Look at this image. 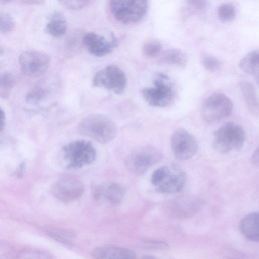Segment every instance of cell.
<instances>
[{"instance_id":"21","label":"cell","mask_w":259,"mask_h":259,"mask_svg":"<svg viewBox=\"0 0 259 259\" xmlns=\"http://www.w3.org/2000/svg\"><path fill=\"white\" fill-rule=\"evenodd\" d=\"M15 83L14 76L10 73H4L0 78L1 95L4 98H7L10 94L12 88Z\"/></svg>"},{"instance_id":"11","label":"cell","mask_w":259,"mask_h":259,"mask_svg":"<svg viewBox=\"0 0 259 259\" xmlns=\"http://www.w3.org/2000/svg\"><path fill=\"white\" fill-rule=\"evenodd\" d=\"M84 191L82 183L70 176H64L58 179L51 187L53 196L63 202H70L79 199L83 195Z\"/></svg>"},{"instance_id":"14","label":"cell","mask_w":259,"mask_h":259,"mask_svg":"<svg viewBox=\"0 0 259 259\" xmlns=\"http://www.w3.org/2000/svg\"><path fill=\"white\" fill-rule=\"evenodd\" d=\"M124 194V187L114 182L103 183L96 187L93 190L94 198L106 201L113 205L119 204L122 201Z\"/></svg>"},{"instance_id":"2","label":"cell","mask_w":259,"mask_h":259,"mask_svg":"<svg viewBox=\"0 0 259 259\" xmlns=\"http://www.w3.org/2000/svg\"><path fill=\"white\" fill-rule=\"evenodd\" d=\"M187 179L186 173L176 166H163L155 170L151 178V182L158 192L175 193L184 188Z\"/></svg>"},{"instance_id":"34","label":"cell","mask_w":259,"mask_h":259,"mask_svg":"<svg viewBox=\"0 0 259 259\" xmlns=\"http://www.w3.org/2000/svg\"><path fill=\"white\" fill-rule=\"evenodd\" d=\"M255 80L256 84L259 87V74L255 76Z\"/></svg>"},{"instance_id":"17","label":"cell","mask_w":259,"mask_h":259,"mask_svg":"<svg viewBox=\"0 0 259 259\" xmlns=\"http://www.w3.org/2000/svg\"><path fill=\"white\" fill-rule=\"evenodd\" d=\"M240 229L248 240L259 242V213L252 212L245 215L240 222Z\"/></svg>"},{"instance_id":"23","label":"cell","mask_w":259,"mask_h":259,"mask_svg":"<svg viewBox=\"0 0 259 259\" xmlns=\"http://www.w3.org/2000/svg\"><path fill=\"white\" fill-rule=\"evenodd\" d=\"M218 16L219 19L223 21H230L235 16V11L232 5L224 4L218 8Z\"/></svg>"},{"instance_id":"26","label":"cell","mask_w":259,"mask_h":259,"mask_svg":"<svg viewBox=\"0 0 259 259\" xmlns=\"http://www.w3.org/2000/svg\"><path fill=\"white\" fill-rule=\"evenodd\" d=\"M46 231L48 235L58 241L64 244H69L70 243V239L72 235L68 232L53 228L47 229Z\"/></svg>"},{"instance_id":"35","label":"cell","mask_w":259,"mask_h":259,"mask_svg":"<svg viewBox=\"0 0 259 259\" xmlns=\"http://www.w3.org/2000/svg\"><path fill=\"white\" fill-rule=\"evenodd\" d=\"M12 0H1V3L3 4L8 3Z\"/></svg>"},{"instance_id":"10","label":"cell","mask_w":259,"mask_h":259,"mask_svg":"<svg viewBox=\"0 0 259 259\" xmlns=\"http://www.w3.org/2000/svg\"><path fill=\"white\" fill-rule=\"evenodd\" d=\"M170 144L175 157L180 160L192 158L197 153L198 143L196 138L186 130L179 128L172 134Z\"/></svg>"},{"instance_id":"7","label":"cell","mask_w":259,"mask_h":259,"mask_svg":"<svg viewBox=\"0 0 259 259\" xmlns=\"http://www.w3.org/2000/svg\"><path fill=\"white\" fill-rule=\"evenodd\" d=\"M233 109V103L228 96L222 93H215L204 101L201 114L206 122L215 123L229 117Z\"/></svg>"},{"instance_id":"30","label":"cell","mask_w":259,"mask_h":259,"mask_svg":"<svg viewBox=\"0 0 259 259\" xmlns=\"http://www.w3.org/2000/svg\"><path fill=\"white\" fill-rule=\"evenodd\" d=\"M187 3L196 11L204 9L207 4L206 0H186Z\"/></svg>"},{"instance_id":"32","label":"cell","mask_w":259,"mask_h":259,"mask_svg":"<svg viewBox=\"0 0 259 259\" xmlns=\"http://www.w3.org/2000/svg\"><path fill=\"white\" fill-rule=\"evenodd\" d=\"M6 123V117L5 112L1 109V121L0 130L2 131L5 127Z\"/></svg>"},{"instance_id":"20","label":"cell","mask_w":259,"mask_h":259,"mask_svg":"<svg viewBox=\"0 0 259 259\" xmlns=\"http://www.w3.org/2000/svg\"><path fill=\"white\" fill-rule=\"evenodd\" d=\"M239 66L244 72L256 76L259 74V50H253L241 59Z\"/></svg>"},{"instance_id":"22","label":"cell","mask_w":259,"mask_h":259,"mask_svg":"<svg viewBox=\"0 0 259 259\" xmlns=\"http://www.w3.org/2000/svg\"><path fill=\"white\" fill-rule=\"evenodd\" d=\"M46 89L41 87H36L29 91L26 96V101L32 105L40 102L46 94Z\"/></svg>"},{"instance_id":"9","label":"cell","mask_w":259,"mask_h":259,"mask_svg":"<svg viewBox=\"0 0 259 259\" xmlns=\"http://www.w3.org/2000/svg\"><path fill=\"white\" fill-rule=\"evenodd\" d=\"M167 77L160 75L154 81V87L144 88L142 91L145 100L151 106L164 107L170 105L174 97L172 87L165 82Z\"/></svg>"},{"instance_id":"24","label":"cell","mask_w":259,"mask_h":259,"mask_svg":"<svg viewBox=\"0 0 259 259\" xmlns=\"http://www.w3.org/2000/svg\"><path fill=\"white\" fill-rule=\"evenodd\" d=\"M15 28V22L8 13H1L0 15V30L3 34L12 32Z\"/></svg>"},{"instance_id":"15","label":"cell","mask_w":259,"mask_h":259,"mask_svg":"<svg viewBox=\"0 0 259 259\" xmlns=\"http://www.w3.org/2000/svg\"><path fill=\"white\" fill-rule=\"evenodd\" d=\"M96 258H134L137 257L133 251L123 247L104 246L97 247L92 252Z\"/></svg>"},{"instance_id":"18","label":"cell","mask_w":259,"mask_h":259,"mask_svg":"<svg viewBox=\"0 0 259 259\" xmlns=\"http://www.w3.org/2000/svg\"><path fill=\"white\" fill-rule=\"evenodd\" d=\"M46 32L51 36L59 37L67 30V22L65 15L60 11L53 12L49 17L45 26Z\"/></svg>"},{"instance_id":"13","label":"cell","mask_w":259,"mask_h":259,"mask_svg":"<svg viewBox=\"0 0 259 259\" xmlns=\"http://www.w3.org/2000/svg\"><path fill=\"white\" fill-rule=\"evenodd\" d=\"M82 44L91 54L101 57L110 53L118 45V40L113 35L110 41L95 32H90L83 35Z\"/></svg>"},{"instance_id":"29","label":"cell","mask_w":259,"mask_h":259,"mask_svg":"<svg viewBox=\"0 0 259 259\" xmlns=\"http://www.w3.org/2000/svg\"><path fill=\"white\" fill-rule=\"evenodd\" d=\"M143 244L142 246L147 248L164 250L169 247V245L166 242L157 240L146 241Z\"/></svg>"},{"instance_id":"25","label":"cell","mask_w":259,"mask_h":259,"mask_svg":"<svg viewBox=\"0 0 259 259\" xmlns=\"http://www.w3.org/2000/svg\"><path fill=\"white\" fill-rule=\"evenodd\" d=\"M162 49L161 43L158 41H149L144 44L143 47L144 53L147 56L154 57L158 56Z\"/></svg>"},{"instance_id":"19","label":"cell","mask_w":259,"mask_h":259,"mask_svg":"<svg viewBox=\"0 0 259 259\" xmlns=\"http://www.w3.org/2000/svg\"><path fill=\"white\" fill-rule=\"evenodd\" d=\"M159 62L161 64L184 67L187 62L185 54L177 48L169 49L161 55Z\"/></svg>"},{"instance_id":"28","label":"cell","mask_w":259,"mask_h":259,"mask_svg":"<svg viewBox=\"0 0 259 259\" xmlns=\"http://www.w3.org/2000/svg\"><path fill=\"white\" fill-rule=\"evenodd\" d=\"M65 7L72 10H77L85 7L90 0H59Z\"/></svg>"},{"instance_id":"33","label":"cell","mask_w":259,"mask_h":259,"mask_svg":"<svg viewBox=\"0 0 259 259\" xmlns=\"http://www.w3.org/2000/svg\"><path fill=\"white\" fill-rule=\"evenodd\" d=\"M24 3L28 5H39L44 3L45 0H22Z\"/></svg>"},{"instance_id":"1","label":"cell","mask_w":259,"mask_h":259,"mask_svg":"<svg viewBox=\"0 0 259 259\" xmlns=\"http://www.w3.org/2000/svg\"><path fill=\"white\" fill-rule=\"evenodd\" d=\"M78 128L81 134L101 144L110 142L117 134L114 122L108 117L99 113L85 116Z\"/></svg>"},{"instance_id":"36","label":"cell","mask_w":259,"mask_h":259,"mask_svg":"<svg viewBox=\"0 0 259 259\" xmlns=\"http://www.w3.org/2000/svg\"><path fill=\"white\" fill-rule=\"evenodd\" d=\"M143 258H156V257H154V256H144Z\"/></svg>"},{"instance_id":"12","label":"cell","mask_w":259,"mask_h":259,"mask_svg":"<svg viewBox=\"0 0 259 259\" xmlns=\"http://www.w3.org/2000/svg\"><path fill=\"white\" fill-rule=\"evenodd\" d=\"M19 63L22 71L30 77H38L44 74L49 68L50 57L36 50H27L19 57Z\"/></svg>"},{"instance_id":"8","label":"cell","mask_w":259,"mask_h":259,"mask_svg":"<svg viewBox=\"0 0 259 259\" xmlns=\"http://www.w3.org/2000/svg\"><path fill=\"white\" fill-rule=\"evenodd\" d=\"M127 80L124 72L117 66L110 65L97 72L93 79L94 87H104L121 94L126 86Z\"/></svg>"},{"instance_id":"31","label":"cell","mask_w":259,"mask_h":259,"mask_svg":"<svg viewBox=\"0 0 259 259\" xmlns=\"http://www.w3.org/2000/svg\"><path fill=\"white\" fill-rule=\"evenodd\" d=\"M251 161L254 165L259 167V145L253 153L251 157Z\"/></svg>"},{"instance_id":"5","label":"cell","mask_w":259,"mask_h":259,"mask_svg":"<svg viewBox=\"0 0 259 259\" xmlns=\"http://www.w3.org/2000/svg\"><path fill=\"white\" fill-rule=\"evenodd\" d=\"M161 152L152 146H143L131 151L126 157L124 165L131 173L141 175L162 159Z\"/></svg>"},{"instance_id":"27","label":"cell","mask_w":259,"mask_h":259,"mask_svg":"<svg viewBox=\"0 0 259 259\" xmlns=\"http://www.w3.org/2000/svg\"><path fill=\"white\" fill-rule=\"evenodd\" d=\"M202 62L205 68L211 72L217 71L220 67L219 60L212 55L204 56L202 59Z\"/></svg>"},{"instance_id":"16","label":"cell","mask_w":259,"mask_h":259,"mask_svg":"<svg viewBox=\"0 0 259 259\" xmlns=\"http://www.w3.org/2000/svg\"><path fill=\"white\" fill-rule=\"evenodd\" d=\"M239 88L249 111L254 116H259V97L254 85L248 81L242 80Z\"/></svg>"},{"instance_id":"3","label":"cell","mask_w":259,"mask_h":259,"mask_svg":"<svg viewBox=\"0 0 259 259\" xmlns=\"http://www.w3.org/2000/svg\"><path fill=\"white\" fill-rule=\"evenodd\" d=\"M246 140L244 128L233 122H227L214 133L213 147L218 152L226 154L242 148Z\"/></svg>"},{"instance_id":"4","label":"cell","mask_w":259,"mask_h":259,"mask_svg":"<svg viewBox=\"0 0 259 259\" xmlns=\"http://www.w3.org/2000/svg\"><path fill=\"white\" fill-rule=\"evenodd\" d=\"M63 158L67 168L78 169L93 163L96 151L92 144L84 140L72 141L62 149Z\"/></svg>"},{"instance_id":"6","label":"cell","mask_w":259,"mask_h":259,"mask_svg":"<svg viewBox=\"0 0 259 259\" xmlns=\"http://www.w3.org/2000/svg\"><path fill=\"white\" fill-rule=\"evenodd\" d=\"M148 0H110V8L114 18L124 24L136 23L145 15Z\"/></svg>"}]
</instances>
